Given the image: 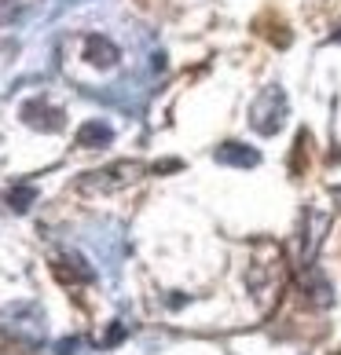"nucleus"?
I'll return each mask as SVG.
<instances>
[{"mask_svg": "<svg viewBox=\"0 0 341 355\" xmlns=\"http://www.w3.org/2000/svg\"><path fill=\"white\" fill-rule=\"evenodd\" d=\"M88 59L96 62V67H110L117 59V48L107 41V37H88Z\"/></svg>", "mask_w": 341, "mask_h": 355, "instance_id": "nucleus-3", "label": "nucleus"}, {"mask_svg": "<svg viewBox=\"0 0 341 355\" xmlns=\"http://www.w3.org/2000/svg\"><path fill=\"white\" fill-rule=\"evenodd\" d=\"M77 143L81 147H99V143H110V128L103 121H88L81 132H77Z\"/></svg>", "mask_w": 341, "mask_h": 355, "instance_id": "nucleus-4", "label": "nucleus"}, {"mask_svg": "<svg viewBox=\"0 0 341 355\" xmlns=\"http://www.w3.org/2000/svg\"><path fill=\"white\" fill-rule=\"evenodd\" d=\"M283 114H286V96H283L279 88H268L265 96H260V99L253 103V117H250V121H253L265 136H272L275 128H279Z\"/></svg>", "mask_w": 341, "mask_h": 355, "instance_id": "nucleus-1", "label": "nucleus"}, {"mask_svg": "<svg viewBox=\"0 0 341 355\" xmlns=\"http://www.w3.org/2000/svg\"><path fill=\"white\" fill-rule=\"evenodd\" d=\"M217 162H224V165H242V168H253L260 157L253 147H242V143H224V147L217 150Z\"/></svg>", "mask_w": 341, "mask_h": 355, "instance_id": "nucleus-2", "label": "nucleus"}]
</instances>
